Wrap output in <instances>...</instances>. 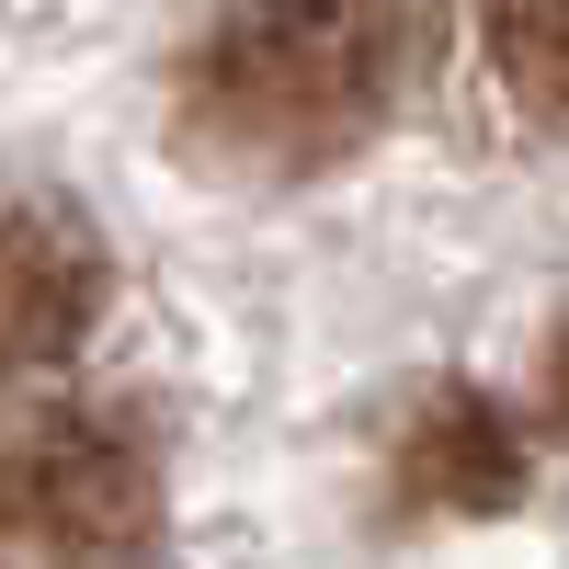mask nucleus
<instances>
[{
    "mask_svg": "<svg viewBox=\"0 0 569 569\" xmlns=\"http://www.w3.org/2000/svg\"><path fill=\"white\" fill-rule=\"evenodd\" d=\"M399 0H228L182 69V137L228 171H319L399 91Z\"/></svg>",
    "mask_w": 569,
    "mask_h": 569,
    "instance_id": "obj_1",
    "label": "nucleus"
},
{
    "mask_svg": "<svg viewBox=\"0 0 569 569\" xmlns=\"http://www.w3.org/2000/svg\"><path fill=\"white\" fill-rule=\"evenodd\" d=\"M160 536V456L126 410H46L0 445V547L137 558Z\"/></svg>",
    "mask_w": 569,
    "mask_h": 569,
    "instance_id": "obj_2",
    "label": "nucleus"
},
{
    "mask_svg": "<svg viewBox=\"0 0 569 569\" xmlns=\"http://www.w3.org/2000/svg\"><path fill=\"white\" fill-rule=\"evenodd\" d=\"M103 308V251L69 206H0V388L58 365Z\"/></svg>",
    "mask_w": 569,
    "mask_h": 569,
    "instance_id": "obj_3",
    "label": "nucleus"
},
{
    "mask_svg": "<svg viewBox=\"0 0 569 569\" xmlns=\"http://www.w3.org/2000/svg\"><path fill=\"white\" fill-rule=\"evenodd\" d=\"M399 479L421 501H512V445H501V421L479 388H433L410 410V456H399Z\"/></svg>",
    "mask_w": 569,
    "mask_h": 569,
    "instance_id": "obj_4",
    "label": "nucleus"
},
{
    "mask_svg": "<svg viewBox=\"0 0 569 569\" xmlns=\"http://www.w3.org/2000/svg\"><path fill=\"white\" fill-rule=\"evenodd\" d=\"M490 69L536 126H569V0H490Z\"/></svg>",
    "mask_w": 569,
    "mask_h": 569,
    "instance_id": "obj_5",
    "label": "nucleus"
},
{
    "mask_svg": "<svg viewBox=\"0 0 569 569\" xmlns=\"http://www.w3.org/2000/svg\"><path fill=\"white\" fill-rule=\"evenodd\" d=\"M547 421L569 433V319H558V342H547Z\"/></svg>",
    "mask_w": 569,
    "mask_h": 569,
    "instance_id": "obj_6",
    "label": "nucleus"
}]
</instances>
